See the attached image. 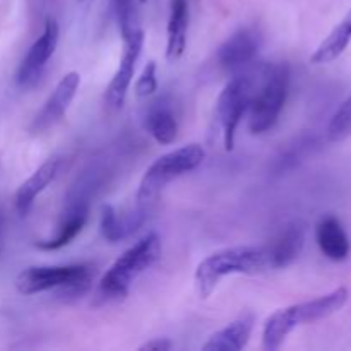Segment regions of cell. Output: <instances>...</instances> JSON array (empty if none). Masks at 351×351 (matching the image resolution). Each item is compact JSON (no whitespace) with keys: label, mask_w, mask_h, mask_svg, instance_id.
Here are the masks:
<instances>
[{"label":"cell","mask_w":351,"mask_h":351,"mask_svg":"<svg viewBox=\"0 0 351 351\" xmlns=\"http://www.w3.org/2000/svg\"><path fill=\"white\" fill-rule=\"evenodd\" d=\"M348 302V290L338 288L328 295L314 298V300L300 302L276 311L267 317L263 328V346L267 351H276L283 346L288 336L304 324L322 321L329 315L336 314Z\"/></svg>","instance_id":"1"},{"label":"cell","mask_w":351,"mask_h":351,"mask_svg":"<svg viewBox=\"0 0 351 351\" xmlns=\"http://www.w3.org/2000/svg\"><path fill=\"white\" fill-rule=\"evenodd\" d=\"M269 269L264 247L239 245L218 250L199 263L195 269V288L201 298H209L219 281L232 274H259Z\"/></svg>","instance_id":"2"},{"label":"cell","mask_w":351,"mask_h":351,"mask_svg":"<svg viewBox=\"0 0 351 351\" xmlns=\"http://www.w3.org/2000/svg\"><path fill=\"white\" fill-rule=\"evenodd\" d=\"M161 256V239L158 233H147L125 250L110 269L103 274L98 295L103 300H119L129 295L130 287L141 274L154 266Z\"/></svg>","instance_id":"3"},{"label":"cell","mask_w":351,"mask_h":351,"mask_svg":"<svg viewBox=\"0 0 351 351\" xmlns=\"http://www.w3.org/2000/svg\"><path fill=\"white\" fill-rule=\"evenodd\" d=\"M256 91L249 106V130L266 134L280 120L290 89V67L285 62L266 64L259 69Z\"/></svg>","instance_id":"4"},{"label":"cell","mask_w":351,"mask_h":351,"mask_svg":"<svg viewBox=\"0 0 351 351\" xmlns=\"http://www.w3.org/2000/svg\"><path fill=\"white\" fill-rule=\"evenodd\" d=\"M95 276L91 264H64V266H33L21 271L16 278V288L21 295L45 293L58 290L65 295H81L88 290Z\"/></svg>","instance_id":"5"},{"label":"cell","mask_w":351,"mask_h":351,"mask_svg":"<svg viewBox=\"0 0 351 351\" xmlns=\"http://www.w3.org/2000/svg\"><path fill=\"white\" fill-rule=\"evenodd\" d=\"M206 160V151L201 144H187L158 158L141 178L137 202L149 206L163 192L168 184L197 170Z\"/></svg>","instance_id":"6"},{"label":"cell","mask_w":351,"mask_h":351,"mask_svg":"<svg viewBox=\"0 0 351 351\" xmlns=\"http://www.w3.org/2000/svg\"><path fill=\"white\" fill-rule=\"evenodd\" d=\"M257 79L252 74H239L230 79L216 101V120L221 130L223 144L226 151L235 147L237 129L249 112Z\"/></svg>","instance_id":"7"},{"label":"cell","mask_w":351,"mask_h":351,"mask_svg":"<svg viewBox=\"0 0 351 351\" xmlns=\"http://www.w3.org/2000/svg\"><path fill=\"white\" fill-rule=\"evenodd\" d=\"M58 36H60V29H58L57 21L48 19L45 23L43 33L34 40L27 53L24 55L19 69H17L16 81L19 88L29 89L40 81L45 69H47L48 60L53 57L55 50H57Z\"/></svg>","instance_id":"8"},{"label":"cell","mask_w":351,"mask_h":351,"mask_svg":"<svg viewBox=\"0 0 351 351\" xmlns=\"http://www.w3.org/2000/svg\"><path fill=\"white\" fill-rule=\"evenodd\" d=\"M122 40L123 50L119 62V69L113 74L112 81L105 91V103L110 108H122L123 101H125L127 91H129L134 71H136V64L139 60L141 51H143L144 31L139 26L134 27L129 33L122 34Z\"/></svg>","instance_id":"9"},{"label":"cell","mask_w":351,"mask_h":351,"mask_svg":"<svg viewBox=\"0 0 351 351\" xmlns=\"http://www.w3.org/2000/svg\"><path fill=\"white\" fill-rule=\"evenodd\" d=\"M79 86H81V75H79V72H67V74L57 82V86H55V89L51 91V95L48 96L45 105L41 106V110L33 119L31 132H45V130L53 127L57 122H60V120L64 119L67 108L71 106L72 99L75 98V93H77Z\"/></svg>","instance_id":"10"},{"label":"cell","mask_w":351,"mask_h":351,"mask_svg":"<svg viewBox=\"0 0 351 351\" xmlns=\"http://www.w3.org/2000/svg\"><path fill=\"white\" fill-rule=\"evenodd\" d=\"M305 233H307L305 223L295 219L287 223L271 239V242L264 245L269 261V269H283L300 257L305 247Z\"/></svg>","instance_id":"11"},{"label":"cell","mask_w":351,"mask_h":351,"mask_svg":"<svg viewBox=\"0 0 351 351\" xmlns=\"http://www.w3.org/2000/svg\"><path fill=\"white\" fill-rule=\"evenodd\" d=\"M261 43H263V38L257 29L254 27L239 29L218 48V53H216L218 64L226 71H242L257 57Z\"/></svg>","instance_id":"12"},{"label":"cell","mask_w":351,"mask_h":351,"mask_svg":"<svg viewBox=\"0 0 351 351\" xmlns=\"http://www.w3.org/2000/svg\"><path fill=\"white\" fill-rule=\"evenodd\" d=\"M144 129L161 146L175 143L178 136V120L173 103L168 101V98H158L151 103L144 115Z\"/></svg>","instance_id":"13"},{"label":"cell","mask_w":351,"mask_h":351,"mask_svg":"<svg viewBox=\"0 0 351 351\" xmlns=\"http://www.w3.org/2000/svg\"><path fill=\"white\" fill-rule=\"evenodd\" d=\"M88 202L82 201H72L69 202L67 209H65L64 219L58 225L57 233L51 239L40 240L36 242V249L45 250V252H53V250H60L67 247L79 233L84 228L86 221H88Z\"/></svg>","instance_id":"14"},{"label":"cell","mask_w":351,"mask_h":351,"mask_svg":"<svg viewBox=\"0 0 351 351\" xmlns=\"http://www.w3.org/2000/svg\"><path fill=\"white\" fill-rule=\"evenodd\" d=\"M315 240L321 252L335 263H343L350 256L348 233L336 216H324L315 226Z\"/></svg>","instance_id":"15"},{"label":"cell","mask_w":351,"mask_h":351,"mask_svg":"<svg viewBox=\"0 0 351 351\" xmlns=\"http://www.w3.org/2000/svg\"><path fill=\"white\" fill-rule=\"evenodd\" d=\"M62 161L58 158H50V160L45 161L40 168L34 170V173L17 189L16 197H14V204H16L17 213L21 216H26L29 213V209L33 208L34 201L38 199V195L55 180L58 170H60Z\"/></svg>","instance_id":"16"},{"label":"cell","mask_w":351,"mask_h":351,"mask_svg":"<svg viewBox=\"0 0 351 351\" xmlns=\"http://www.w3.org/2000/svg\"><path fill=\"white\" fill-rule=\"evenodd\" d=\"M146 209H136L127 215H120L113 206L106 204L101 208V218H99V232L103 239L108 242L117 243L120 240L132 235L144 221H146Z\"/></svg>","instance_id":"17"},{"label":"cell","mask_w":351,"mask_h":351,"mask_svg":"<svg viewBox=\"0 0 351 351\" xmlns=\"http://www.w3.org/2000/svg\"><path fill=\"white\" fill-rule=\"evenodd\" d=\"M254 319L252 314H247L239 317L237 321L230 322L226 328L216 331L208 341L202 345L204 351H240L247 346L250 335L254 329Z\"/></svg>","instance_id":"18"},{"label":"cell","mask_w":351,"mask_h":351,"mask_svg":"<svg viewBox=\"0 0 351 351\" xmlns=\"http://www.w3.org/2000/svg\"><path fill=\"white\" fill-rule=\"evenodd\" d=\"M189 29V2L171 0L170 16L167 24V60L175 64L184 55L187 47Z\"/></svg>","instance_id":"19"},{"label":"cell","mask_w":351,"mask_h":351,"mask_svg":"<svg viewBox=\"0 0 351 351\" xmlns=\"http://www.w3.org/2000/svg\"><path fill=\"white\" fill-rule=\"evenodd\" d=\"M351 43V9L348 10L345 17L341 19V23L328 34V36L322 40V43L315 48V51L312 53L311 62L315 65L329 64V62L336 60L338 57H341L345 53L346 48Z\"/></svg>","instance_id":"20"},{"label":"cell","mask_w":351,"mask_h":351,"mask_svg":"<svg viewBox=\"0 0 351 351\" xmlns=\"http://www.w3.org/2000/svg\"><path fill=\"white\" fill-rule=\"evenodd\" d=\"M351 136V96L336 110L332 115L331 122L328 125V137L329 141H338L346 139Z\"/></svg>","instance_id":"21"},{"label":"cell","mask_w":351,"mask_h":351,"mask_svg":"<svg viewBox=\"0 0 351 351\" xmlns=\"http://www.w3.org/2000/svg\"><path fill=\"white\" fill-rule=\"evenodd\" d=\"M113 14L119 23L120 33L125 34L130 29L137 27L136 14H134V0H110Z\"/></svg>","instance_id":"22"},{"label":"cell","mask_w":351,"mask_h":351,"mask_svg":"<svg viewBox=\"0 0 351 351\" xmlns=\"http://www.w3.org/2000/svg\"><path fill=\"white\" fill-rule=\"evenodd\" d=\"M158 89V79H156V62L149 60L144 67L143 74L136 82V95L139 98H147L153 95Z\"/></svg>","instance_id":"23"},{"label":"cell","mask_w":351,"mask_h":351,"mask_svg":"<svg viewBox=\"0 0 351 351\" xmlns=\"http://www.w3.org/2000/svg\"><path fill=\"white\" fill-rule=\"evenodd\" d=\"M171 348H173V345L168 338H154L139 346L141 351H168Z\"/></svg>","instance_id":"24"},{"label":"cell","mask_w":351,"mask_h":351,"mask_svg":"<svg viewBox=\"0 0 351 351\" xmlns=\"http://www.w3.org/2000/svg\"><path fill=\"white\" fill-rule=\"evenodd\" d=\"M2 228H3V216H2V211H0V239H2Z\"/></svg>","instance_id":"25"},{"label":"cell","mask_w":351,"mask_h":351,"mask_svg":"<svg viewBox=\"0 0 351 351\" xmlns=\"http://www.w3.org/2000/svg\"><path fill=\"white\" fill-rule=\"evenodd\" d=\"M79 3H82V5H88V3H91L93 0H77Z\"/></svg>","instance_id":"26"},{"label":"cell","mask_w":351,"mask_h":351,"mask_svg":"<svg viewBox=\"0 0 351 351\" xmlns=\"http://www.w3.org/2000/svg\"><path fill=\"white\" fill-rule=\"evenodd\" d=\"M141 2H146V0H141Z\"/></svg>","instance_id":"27"}]
</instances>
